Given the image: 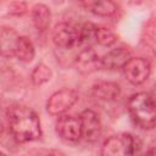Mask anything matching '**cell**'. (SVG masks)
<instances>
[{
  "label": "cell",
  "mask_w": 156,
  "mask_h": 156,
  "mask_svg": "<svg viewBox=\"0 0 156 156\" xmlns=\"http://www.w3.org/2000/svg\"><path fill=\"white\" fill-rule=\"evenodd\" d=\"M30 18L35 29L40 33L48 30L51 21V11L44 4H34L30 9Z\"/></svg>",
  "instance_id": "cell-13"
},
{
  "label": "cell",
  "mask_w": 156,
  "mask_h": 156,
  "mask_svg": "<svg viewBox=\"0 0 156 156\" xmlns=\"http://www.w3.org/2000/svg\"><path fill=\"white\" fill-rule=\"evenodd\" d=\"M51 39L57 48L71 49L74 45H78L77 28L66 22H60L54 26L51 30Z\"/></svg>",
  "instance_id": "cell-7"
},
{
  "label": "cell",
  "mask_w": 156,
  "mask_h": 156,
  "mask_svg": "<svg viewBox=\"0 0 156 156\" xmlns=\"http://www.w3.org/2000/svg\"><path fill=\"white\" fill-rule=\"evenodd\" d=\"M1 156H7V155H6L5 152H1Z\"/></svg>",
  "instance_id": "cell-23"
},
{
  "label": "cell",
  "mask_w": 156,
  "mask_h": 156,
  "mask_svg": "<svg viewBox=\"0 0 156 156\" xmlns=\"http://www.w3.org/2000/svg\"><path fill=\"white\" fill-rule=\"evenodd\" d=\"M132 58V52L127 46H118L110 50L107 54L101 56V66L106 69L123 68L124 65Z\"/></svg>",
  "instance_id": "cell-10"
},
{
  "label": "cell",
  "mask_w": 156,
  "mask_h": 156,
  "mask_svg": "<svg viewBox=\"0 0 156 156\" xmlns=\"http://www.w3.org/2000/svg\"><path fill=\"white\" fill-rule=\"evenodd\" d=\"M51 77H52V71L45 63H38L30 73L32 84L35 87H40V85L48 83L51 79Z\"/></svg>",
  "instance_id": "cell-17"
},
{
  "label": "cell",
  "mask_w": 156,
  "mask_h": 156,
  "mask_svg": "<svg viewBox=\"0 0 156 156\" xmlns=\"http://www.w3.org/2000/svg\"><path fill=\"white\" fill-rule=\"evenodd\" d=\"M95 28L96 24H93L90 22L83 23L77 28V35H78V45L83 44H90L95 41Z\"/></svg>",
  "instance_id": "cell-19"
},
{
  "label": "cell",
  "mask_w": 156,
  "mask_h": 156,
  "mask_svg": "<svg viewBox=\"0 0 156 156\" xmlns=\"http://www.w3.org/2000/svg\"><path fill=\"white\" fill-rule=\"evenodd\" d=\"M141 156H156V147H151L146 152H144Z\"/></svg>",
  "instance_id": "cell-22"
},
{
  "label": "cell",
  "mask_w": 156,
  "mask_h": 156,
  "mask_svg": "<svg viewBox=\"0 0 156 156\" xmlns=\"http://www.w3.org/2000/svg\"><path fill=\"white\" fill-rule=\"evenodd\" d=\"M141 145V140L129 133L111 135L101 146V156H136Z\"/></svg>",
  "instance_id": "cell-3"
},
{
  "label": "cell",
  "mask_w": 156,
  "mask_h": 156,
  "mask_svg": "<svg viewBox=\"0 0 156 156\" xmlns=\"http://www.w3.org/2000/svg\"><path fill=\"white\" fill-rule=\"evenodd\" d=\"M82 123V134L83 138L88 141H95L101 134V121L98 113L93 110H84L79 115Z\"/></svg>",
  "instance_id": "cell-9"
},
{
  "label": "cell",
  "mask_w": 156,
  "mask_h": 156,
  "mask_svg": "<svg viewBox=\"0 0 156 156\" xmlns=\"http://www.w3.org/2000/svg\"><path fill=\"white\" fill-rule=\"evenodd\" d=\"M79 5L91 13L101 17H115L119 11V6L111 0H87L79 2Z\"/></svg>",
  "instance_id": "cell-12"
},
{
  "label": "cell",
  "mask_w": 156,
  "mask_h": 156,
  "mask_svg": "<svg viewBox=\"0 0 156 156\" xmlns=\"http://www.w3.org/2000/svg\"><path fill=\"white\" fill-rule=\"evenodd\" d=\"M128 111L133 122L143 129L156 127V100L147 93H136L128 100Z\"/></svg>",
  "instance_id": "cell-2"
},
{
  "label": "cell",
  "mask_w": 156,
  "mask_h": 156,
  "mask_svg": "<svg viewBox=\"0 0 156 156\" xmlns=\"http://www.w3.org/2000/svg\"><path fill=\"white\" fill-rule=\"evenodd\" d=\"M6 116L10 133L18 143H29L40 139V119L30 107L20 104L11 105L6 111Z\"/></svg>",
  "instance_id": "cell-1"
},
{
  "label": "cell",
  "mask_w": 156,
  "mask_h": 156,
  "mask_svg": "<svg viewBox=\"0 0 156 156\" xmlns=\"http://www.w3.org/2000/svg\"><path fill=\"white\" fill-rule=\"evenodd\" d=\"M95 41L102 46H112L117 41V35L105 26H96Z\"/></svg>",
  "instance_id": "cell-18"
},
{
  "label": "cell",
  "mask_w": 156,
  "mask_h": 156,
  "mask_svg": "<svg viewBox=\"0 0 156 156\" xmlns=\"http://www.w3.org/2000/svg\"><path fill=\"white\" fill-rule=\"evenodd\" d=\"M18 37L20 35H17L12 28H7V27L1 28L0 43H1V55L4 57L15 56V48Z\"/></svg>",
  "instance_id": "cell-15"
},
{
  "label": "cell",
  "mask_w": 156,
  "mask_h": 156,
  "mask_svg": "<svg viewBox=\"0 0 156 156\" xmlns=\"http://www.w3.org/2000/svg\"><path fill=\"white\" fill-rule=\"evenodd\" d=\"M127 80L133 85H140L150 77L151 63L145 57H132L123 67Z\"/></svg>",
  "instance_id": "cell-5"
},
{
  "label": "cell",
  "mask_w": 156,
  "mask_h": 156,
  "mask_svg": "<svg viewBox=\"0 0 156 156\" xmlns=\"http://www.w3.org/2000/svg\"><path fill=\"white\" fill-rule=\"evenodd\" d=\"M55 127L58 136L66 141H78L83 136L80 119L73 115L58 116Z\"/></svg>",
  "instance_id": "cell-6"
},
{
  "label": "cell",
  "mask_w": 156,
  "mask_h": 156,
  "mask_svg": "<svg viewBox=\"0 0 156 156\" xmlns=\"http://www.w3.org/2000/svg\"><path fill=\"white\" fill-rule=\"evenodd\" d=\"M141 43L156 54V16L155 15L150 16L143 27Z\"/></svg>",
  "instance_id": "cell-16"
},
{
  "label": "cell",
  "mask_w": 156,
  "mask_h": 156,
  "mask_svg": "<svg viewBox=\"0 0 156 156\" xmlns=\"http://www.w3.org/2000/svg\"><path fill=\"white\" fill-rule=\"evenodd\" d=\"M91 95L100 101L111 102L119 98L121 87L116 82L100 80L91 87Z\"/></svg>",
  "instance_id": "cell-11"
},
{
  "label": "cell",
  "mask_w": 156,
  "mask_h": 156,
  "mask_svg": "<svg viewBox=\"0 0 156 156\" xmlns=\"http://www.w3.org/2000/svg\"><path fill=\"white\" fill-rule=\"evenodd\" d=\"M44 156H66V155L62 151H58V150H50Z\"/></svg>",
  "instance_id": "cell-21"
},
{
  "label": "cell",
  "mask_w": 156,
  "mask_h": 156,
  "mask_svg": "<svg viewBox=\"0 0 156 156\" xmlns=\"http://www.w3.org/2000/svg\"><path fill=\"white\" fill-rule=\"evenodd\" d=\"M27 2L24 1H11L9 4V13L11 16H22L27 12Z\"/></svg>",
  "instance_id": "cell-20"
},
{
  "label": "cell",
  "mask_w": 156,
  "mask_h": 156,
  "mask_svg": "<svg viewBox=\"0 0 156 156\" xmlns=\"http://www.w3.org/2000/svg\"><path fill=\"white\" fill-rule=\"evenodd\" d=\"M79 99L78 93L71 88H62L54 94L46 101V111L51 116H60L68 111Z\"/></svg>",
  "instance_id": "cell-4"
},
{
  "label": "cell",
  "mask_w": 156,
  "mask_h": 156,
  "mask_svg": "<svg viewBox=\"0 0 156 156\" xmlns=\"http://www.w3.org/2000/svg\"><path fill=\"white\" fill-rule=\"evenodd\" d=\"M74 66L82 74H90L102 68L101 57L91 48H85L74 58Z\"/></svg>",
  "instance_id": "cell-8"
},
{
  "label": "cell",
  "mask_w": 156,
  "mask_h": 156,
  "mask_svg": "<svg viewBox=\"0 0 156 156\" xmlns=\"http://www.w3.org/2000/svg\"><path fill=\"white\" fill-rule=\"evenodd\" d=\"M15 56L24 63H29L33 61L35 56V49L32 40L28 37H24V35L18 37L16 48H15Z\"/></svg>",
  "instance_id": "cell-14"
}]
</instances>
